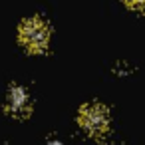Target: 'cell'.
Listing matches in <instances>:
<instances>
[{
    "mask_svg": "<svg viewBox=\"0 0 145 145\" xmlns=\"http://www.w3.org/2000/svg\"><path fill=\"white\" fill-rule=\"evenodd\" d=\"M18 38L28 52L38 54V52H44L50 42V28L42 18H28L22 22L18 30Z\"/></svg>",
    "mask_w": 145,
    "mask_h": 145,
    "instance_id": "obj_1",
    "label": "cell"
},
{
    "mask_svg": "<svg viewBox=\"0 0 145 145\" xmlns=\"http://www.w3.org/2000/svg\"><path fill=\"white\" fill-rule=\"evenodd\" d=\"M80 125L89 133V135H101L107 125H109V115L107 109L99 103H89L82 107L80 111Z\"/></svg>",
    "mask_w": 145,
    "mask_h": 145,
    "instance_id": "obj_2",
    "label": "cell"
},
{
    "mask_svg": "<svg viewBox=\"0 0 145 145\" xmlns=\"http://www.w3.org/2000/svg\"><path fill=\"white\" fill-rule=\"evenodd\" d=\"M6 107L14 117H24L30 111V97H28L26 89L20 86H14L8 93V105Z\"/></svg>",
    "mask_w": 145,
    "mask_h": 145,
    "instance_id": "obj_3",
    "label": "cell"
},
{
    "mask_svg": "<svg viewBox=\"0 0 145 145\" xmlns=\"http://www.w3.org/2000/svg\"><path fill=\"white\" fill-rule=\"evenodd\" d=\"M125 4H129L133 8H143L145 6V0H125Z\"/></svg>",
    "mask_w": 145,
    "mask_h": 145,
    "instance_id": "obj_4",
    "label": "cell"
},
{
    "mask_svg": "<svg viewBox=\"0 0 145 145\" xmlns=\"http://www.w3.org/2000/svg\"><path fill=\"white\" fill-rule=\"evenodd\" d=\"M46 145H62L60 141H52V143H46Z\"/></svg>",
    "mask_w": 145,
    "mask_h": 145,
    "instance_id": "obj_5",
    "label": "cell"
}]
</instances>
